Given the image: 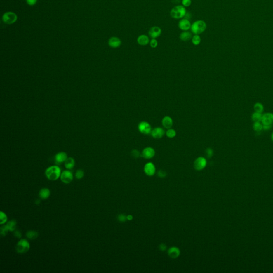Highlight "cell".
Returning a JSON list of instances; mask_svg holds the SVG:
<instances>
[{
    "instance_id": "6da1fadb",
    "label": "cell",
    "mask_w": 273,
    "mask_h": 273,
    "mask_svg": "<svg viewBox=\"0 0 273 273\" xmlns=\"http://www.w3.org/2000/svg\"><path fill=\"white\" fill-rule=\"evenodd\" d=\"M61 169L58 166H52L48 168L45 171V175L50 180L55 181L61 175Z\"/></svg>"
},
{
    "instance_id": "7a4b0ae2",
    "label": "cell",
    "mask_w": 273,
    "mask_h": 273,
    "mask_svg": "<svg viewBox=\"0 0 273 273\" xmlns=\"http://www.w3.org/2000/svg\"><path fill=\"white\" fill-rule=\"evenodd\" d=\"M187 13L185 7L181 5H178L172 8L170 11V15L172 18L175 19L183 18Z\"/></svg>"
},
{
    "instance_id": "3957f363",
    "label": "cell",
    "mask_w": 273,
    "mask_h": 273,
    "mask_svg": "<svg viewBox=\"0 0 273 273\" xmlns=\"http://www.w3.org/2000/svg\"><path fill=\"white\" fill-rule=\"evenodd\" d=\"M206 22L202 20H199L192 25L190 29L193 34L199 35L206 31Z\"/></svg>"
},
{
    "instance_id": "277c9868",
    "label": "cell",
    "mask_w": 273,
    "mask_h": 273,
    "mask_svg": "<svg viewBox=\"0 0 273 273\" xmlns=\"http://www.w3.org/2000/svg\"><path fill=\"white\" fill-rule=\"evenodd\" d=\"M30 249V244L26 239H21L17 243L15 250L19 253L23 254L27 252Z\"/></svg>"
},
{
    "instance_id": "5b68a950",
    "label": "cell",
    "mask_w": 273,
    "mask_h": 273,
    "mask_svg": "<svg viewBox=\"0 0 273 273\" xmlns=\"http://www.w3.org/2000/svg\"><path fill=\"white\" fill-rule=\"evenodd\" d=\"M2 19L7 24H12L17 21V15L13 12H7L3 15Z\"/></svg>"
},
{
    "instance_id": "8992f818",
    "label": "cell",
    "mask_w": 273,
    "mask_h": 273,
    "mask_svg": "<svg viewBox=\"0 0 273 273\" xmlns=\"http://www.w3.org/2000/svg\"><path fill=\"white\" fill-rule=\"evenodd\" d=\"M138 130L141 133L144 135H148L152 132L151 126L146 121H142L139 124Z\"/></svg>"
},
{
    "instance_id": "52a82bcc",
    "label": "cell",
    "mask_w": 273,
    "mask_h": 273,
    "mask_svg": "<svg viewBox=\"0 0 273 273\" xmlns=\"http://www.w3.org/2000/svg\"><path fill=\"white\" fill-rule=\"evenodd\" d=\"M60 179L62 182L66 184L71 183L73 180V175L69 170H65L60 175Z\"/></svg>"
},
{
    "instance_id": "ba28073f",
    "label": "cell",
    "mask_w": 273,
    "mask_h": 273,
    "mask_svg": "<svg viewBox=\"0 0 273 273\" xmlns=\"http://www.w3.org/2000/svg\"><path fill=\"white\" fill-rule=\"evenodd\" d=\"M207 164L206 160L204 157H199L197 158L194 163V168L197 170H202L204 169Z\"/></svg>"
},
{
    "instance_id": "9c48e42d",
    "label": "cell",
    "mask_w": 273,
    "mask_h": 273,
    "mask_svg": "<svg viewBox=\"0 0 273 273\" xmlns=\"http://www.w3.org/2000/svg\"><path fill=\"white\" fill-rule=\"evenodd\" d=\"M191 23L187 19H181L178 23V27L182 31H188L191 28Z\"/></svg>"
},
{
    "instance_id": "30bf717a",
    "label": "cell",
    "mask_w": 273,
    "mask_h": 273,
    "mask_svg": "<svg viewBox=\"0 0 273 273\" xmlns=\"http://www.w3.org/2000/svg\"><path fill=\"white\" fill-rule=\"evenodd\" d=\"M162 33V29L159 26H153L150 28L148 34L151 38L156 39L159 37Z\"/></svg>"
},
{
    "instance_id": "8fae6325",
    "label": "cell",
    "mask_w": 273,
    "mask_h": 273,
    "mask_svg": "<svg viewBox=\"0 0 273 273\" xmlns=\"http://www.w3.org/2000/svg\"><path fill=\"white\" fill-rule=\"evenodd\" d=\"M261 122L263 125H272L273 123V114L267 113L264 114L262 116Z\"/></svg>"
},
{
    "instance_id": "7c38bea8",
    "label": "cell",
    "mask_w": 273,
    "mask_h": 273,
    "mask_svg": "<svg viewBox=\"0 0 273 273\" xmlns=\"http://www.w3.org/2000/svg\"><path fill=\"white\" fill-rule=\"evenodd\" d=\"M164 134H165L164 130H163V129L160 127L154 128L152 130V132H151V135H152V137L155 139H160V138H162L163 136L164 135Z\"/></svg>"
},
{
    "instance_id": "4fadbf2b",
    "label": "cell",
    "mask_w": 273,
    "mask_h": 273,
    "mask_svg": "<svg viewBox=\"0 0 273 273\" xmlns=\"http://www.w3.org/2000/svg\"><path fill=\"white\" fill-rule=\"evenodd\" d=\"M155 152L153 148L148 147L145 148L142 152V157L146 159H150L154 157Z\"/></svg>"
},
{
    "instance_id": "5bb4252c",
    "label": "cell",
    "mask_w": 273,
    "mask_h": 273,
    "mask_svg": "<svg viewBox=\"0 0 273 273\" xmlns=\"http://www.w3.org/2000/svg\"><path fill=\"white\" fill-rule=\"evenodd\" d=\"M144 171L148 176H153L156 171L155 166L152 163H147L145 166Z\"/></svg>"
},
{
    "instance_id": "9a60e30c",
    "label": "cell",
    "mask_w": 273,
    "mask_h": 273,
    "mask_svg": "<svg viewBox=\"0 0 273 273\" xmlns=\"http://www.w3.org/2000/svg\"><path fill=\"white\" fill-rule=\"evenodd\" d=\"M121 40L117 37H112L109 39L108 44L113 48H117L121 45Z\"/></svg>"
},
{
    "instance_id": "2e32d148",
    "label": "cell",
    "mask_w": 273,
    "mask_h": 273,
    "mask_svg": "<svg viewBox=\"0 0 273 273\" xmlns=\"http://www.w3.org/2000/svg\"><path fill=\"white\" fill-rule=\"evenodd\" d=\"M67 155L66 153L61 152L57 154L55 156V161L57 164H61L64 162L67 159Z\"/></svg>"
},
{
    "instance_id": "e0dca14e",
    "label": "cell",
    "mask_w": 273,
    "mask_h": 273,
    "mask_svg": "<svg viewBox=\"0 0 273 273\" xmlns=\"http://www.w3.org/2000/svg\"><path fill=\"white\" fill-rule=\"evenodd\" d=\"M137 43L139 45L142 46L147 45L150 42L149 39L147 35H144V34H142V35H139L137 38Z\"/></svg>"
},
{
    "instance_id": "ac0fdd59",
    "label": "cell",
    "mask_w": 273,
    "mask_h": 273,
    "mask_svg": "<svg viewBox=\"0 0 273 273\" xmlns=\"http://www.w3.org/2000/svg\"><path fill=\"white\" fill-rule=\"evenodd\" d=\"M180 253L179 249L177 247H171L168 250V255L172 258H178Z\"/></svg>"
},
{
    "instance_id": "d6986e66",
    "label": "cell",
    "mask_w": 273,
    "mask_h": 273,
    "mask_svg": "<svg viewBox=\"0 0 273 273\" xmlns=\"http://www.w3.org/2000/svg\"><path fill=\"white\" fill-rule=\"evenodd\" d=\"M162 125L166 129H170L173 126V120L169 116H165L162 121Z\"/></svg>"
},
{
    "instance_id": "ffe728a7",
    "label": "cell",
    "mask_w": 273,
    "mask_h": 273,
    "mask_svg": "<svg viewBox=\"0 0 273 273\" xmlns=\"http://www.w3.org/2000/svg\"><path fill=\"white\" fill-rule=\"evenodd\" d=\"M192 37L193 36L192 33L188 31H183L180 33L179 36L180 39L184 42H187L189 41L192 39Z\"/></svg>"
},
{
    "instance_id": "44dd1931",
    "label": "cell",
    "mask_w": 273,
    "mask_h": 273,
    "mask_svg": "<svg viewBox=\"0 0 273 273\" xmlns=\"http://www.w3.org/2000/svg\"><path fill=\"white\" fill-rule=\"evenodd\" d=\"M50 191L47 188H42L39 192V197L42 199H46L49 197Z\"/></svg>"
},
{
    "instance_id": "7402d4cb",
    "label": "cell",
    "mask_w": 273,
    "mask_h": 273,
    "mask_svg": "<svg viewBox=\"0 0 273 273\" xmlns=\"http://www.w3.org/2000/svg\"><path fill=\"white\" fill-rule=\"evenodd\" d=\"M65 168L68 170L73 169L75 166V161L74 159L71 157L67 158V160L65 162Z\"/></svg>"
},
{
    "instance_id": "603a6c76",
    "label": "cell",
    "mask_w": 273,
    "mask_h": 273,
    "mask_svg": "<svg viewBox=\"0 0 273 273\" xmlns=\"http://www.w3.org/2000/svg\"><path fill=\"white\" fill-rule=\"evenodd\" d=\"M26 236L28 239L31 240H34L36 239L39 237V233L36 231L34 230H28L26 233Z\"/></svg>"
},
{
    "instance_id": "cb8c5ba5",
    "label": "cell",
    "mask_w": 273,
    "mask_h": 273,
    "mask_svg": "<svg viewBox=\"0 0 273 273\" xmlns=\"http://www.w3.org/2000/svg\"><path fill=\"white\" fill-rule=\"evenodd\" d=\"M7 226L9 228V230L10 232H14L16 229V226H17V221L15 220H11L10 221L8 222L6 224Z\"/></svg>"
},
{
    "instance_id": "d4e9b609",
    "label": "cell",
    "mask_w": 273,
    "mask_h": 273,
    "mask_svg": "<svg viewBox=\"0 0 273 273\" xmlns=\"http://www.w3.org/2000/svg\"><path fill=\"white\" fill-rule=\"evenodd\" d=\"M253 127L254 130L257 132H260L263 129V125L260 122H255Z\"/></svg>"
},
{
    "instance_id": "484cf974",
    "label": "cell",
    "mask_w": 273,
    "mask_h": 273,
    "mask_svg": "<svg viewBox=\"0 0 273 273\" xmlns=\"http://www.w3.org/2000/svg\"><path fill=\"white\" fill-rule=\"evenodd\" d=\"M192 43H193L194 45H195V46H197V45L201 43V37L199 36V35L195 34L192 37Z\"/></svg>"
},
{
    "instance_id": "4316f807",
    "label": "cell",
    "mask_w": 273,
    "mask_h": 273,
    "mask_svg": "<svg viewBox=\"0 0 273 273\" xmlns=\"http://www.w3.org/2000/svg\"><path fill=\"white\" fill-rule=\"evenodd\" d=\"M254 109L255 112L262 113V112L264 111V106L262 104L259 103V102L256 103L254 106Z\"/></svg>"
},
{
    "instance_id": "83f0119b",
    "label": "cell",
    "mask_w": 273,
    "mask_h": 273,
    "mask_svg": "<svg viewBox=\"0 0 273 273\" xmlns=\"http://www.w3.org/2000/svg\"><path fill=\"white\" fill-rule=\"evenodd\" d=\"M262 115H261V113L255 112L252 115V119L255 122H260L262 119Z\"/></svg>"
},
{
    "instance_id": "f1b7e54d",
    "label": "cell",
    "mask_w": 273,
    "mask_h": 273,
    "mask_svg": "<svg viewBox=\"0 0 273 273\" xmlns=\"http://www.w3.org/2000/svg\"><path fill=\"white\" fill-rule=\"evenodd\" d=\"M9 231V228L6 225H4L0 228V233H1V236H6Z\"/></svg>"
},
{
    "instance_id": "f546056e",
    "label": "cell",
    "mask_w": 273,
    "mask_h": 273,
    "mask_svg": "<svg viewBox=\"0 0 273 273\" xmlns=\"http://www.w3.org/2000/svg\"><path fill=\"white\" fill-rule=\"evenodd\" d=\"M7 220H8V218H7L6 214L3 212L1 211L0 212V224L3 225L6 222Z\"/></svg>"
},
{
    "instance_id": "4dcf8cb0",
    "label": "cell",
    "mask_w": 273,
    "mask_h": 273,
    "mask_svg": "<svg viewBox=\"0 0 273 273\" xmlns=\"http://www.w3.org/2000/svg\"><path fill=\"white\" fill-rule=\"evenodd\" d=\"M166 135L170 138H174L176 135V132L174 129H169L166 132Z\"/></svg>"
},
{
    "instance_id": "1f68e13d",
    "label": "cell",
    "mask_w": 273,
    "mask_h": 273,
    "mask_svg": "<svg viewBox=\"0 0 273 273\" xmlns=\"http://www.w3.org/2000/svg\"><path fill=\"white\" fill-rule=\"evenodd\" d=\"M84 176V172L82 170H78L75 173V177L77 179H81Z\"/></svg>"
},
{
    "instance_id": "d6a6232c",
    "label": "cell",
    "mask_w": 273,
    "mask_h": 273,
    "mask_svg": "<svg viewBox=\"0 0 273 273\" xmlns=\"http://www.w3.org/2000/svg\"><path fill=\"white\" fill-rule=\"evenodd\" d=\"M149 44H150V46L152 48H157V45H158V42L156 40V39H152V40H150V42H149Z\"/></svg>"
},
{
    "instance_id": "836d02e7",
    "label": "cell",
    "mask_w": 273,
    "mask_h": 273,
    "mask_svg": "<svg viewBox=\"0 0 273 273\" xmlns=\"http://www.w3.org/2000/svg\"><path fill=\"white\" fill-rule=\"evenodd\" d=\"M213 154V151L210 148H208L206 150V155L208 158H211Z\"/></svg>"
},
{
    "instance_id": "e575fe53",
    "label": "cell",
    "mask_w": 273,
    "mask_h": 273,
    "mask_svg": "<svg viewBox=\"0 0 273 273\" xmlns=\"http://www.w3.org/2000/svg\"><path fill=\"white\" fill-rule=\"evenodd\" d=\"M117 219L120 222H125L126 220L127 219V217H126L125 215H123V214H120L118 215Z\"/></svg>"
},
{
    "instance_id": "d590c367",
    "label": "cell",
    "mask_w": 273,
    "mask_h": 273,
    "mask_svg": "<svg viewBox=\"0 0 273 273\" xmlns=\"http://www.w3.org/2000/svg\"><path fill=\"white\" fill-rule=\"evenodd\" d=\"M182 4L185 7H188L192 4V0H182Z\"/></svg>"
},
{
    "instance_id": "8d00e7d4",
    "label": "cell",
    "mask_w": 273,
    "mask_h": 273,
    "mask_svg": "<svg viewBox=\"0 0 273 273\" xmlns=\"http://www.w3.org/2000/svg\"><path fill=\"white\" fill-rule=\"evenodd\" d=\"M131 155H132V157L135 158H137L138 157H139V151H138L136 149H134V150H132L131 152Z\"/></svg>"
},
{
    "instance_id": "74e56055",
    "label": "cell",
    "mask_w": 273,
    "mask_h": 273,
    "mask_svg": "<svg viewBox=\"0 0 273 273\" xmlns=\"http://www.w3.org/2000/svg\"><path fill=\"white\" fill-rule=\"evenodd\" d=\"M14 236L18 239H20L22 237V233L19 230H15L14 231Z\"/></svg>"
},
{
    "instance_id": "f35d334b",
    "label": "cell",
    "mask_w": 273,
    "mask_h": 273,
    "mask_svg": "<svg viewBox=\"0 0 273 273\" xmlns=\"http://www.w3.org/2000/svg\"><path fill=\"white\" fill-rule=\"evenodd\" d=\"M37 2V0H27V3L29 6H34Z\"/></svg>"
},
{
    "instance_id": "ab89813d",
    "label": "cell",
    "mask_w": 273,
    "mask_h": 273,
    "mask_svg": "<svg viewBox=\"0 0 273 273\" xmlns=\"http://www.w3.org/2000/svg\"><path fill=\"white\" fill-rule=\"evenodd\" d=\"M158 175L160 177H161V178H163V177H164L166 176V172L164 171H162V170H160L159 172H158Z\"/></svg>"
},
{
    "instance_id": "60d3db41",
    "label": "cell",
    "mask_w": 273,
    "mask_h": 273,
    "mask_svg": "<svg viewBox=\"0 0 273 273\" xmlns=\"http://www.w3.org/2000/svg\"><path fill=\"white\" fill-rule=\"evenodd\" d=\"M166 248V244H164L163 243L160 244V249L161 251H165Z\"/></svg>"
},
{
    "instance_id": "b9f144b4",
    "label": "cell",
    "mask_w": 273,
    "mask_h": 273,
    "mask_svg": "<svg viewBox=\"0 0 273 273\" xmlns=\"http://www.w3.org/2000/svg\"><path fill=\"white\" fill-rule=\"evenodd\" d=\"M272 125H263V129L265 130H268L271 129Z\"/></svg>"
},
{
    "instance_id": "7bdbcfd3",
    "label": "cell",
    "mask_w": 273,
    "mask_h": 273,
    "mask_svg": "<svg viewBox=\"0 0 273 273\" xmlns=\"http://www.w3.org/2000/svg\"><path fill=\"white\" fill-rule=\"evenodd\" d=\"M132 218H133V217H132V215H129L128 216H127V219H128L129 220L132 219Z\"/></svg>"
},
{
    "instance_id": "ee69618b",
    "label": "cell",
    "mask_w": 273,
    "mask_h": 273,
    "mask_svg": "<svg viewBox=\"0 0 273 273\" xmlns=\"http://www.w3.org/2000/svg\"><path fill=\"white\" fill-rule=\"evenodd\" d=\"M35 203H36V204H37V205H39V204H40V200H38V199H37V200H36V201H35Z\"/></svg>"
},
{
    "instance_id": "f6af8a7d",
    "label": "cell",
    "mask_w": 273,
    "mask_h": 273,
    "mask_svg": "<svg viewBox=\"0 0 273 273\" xmlns=\"http://www.w3.org/2000/svg\"><path fill=\"white\" fill-rule=\"evenodd\" d=\"M271 139H272V141H273V133H272V136H271Z\"/></svg>"
}]
</instances>
